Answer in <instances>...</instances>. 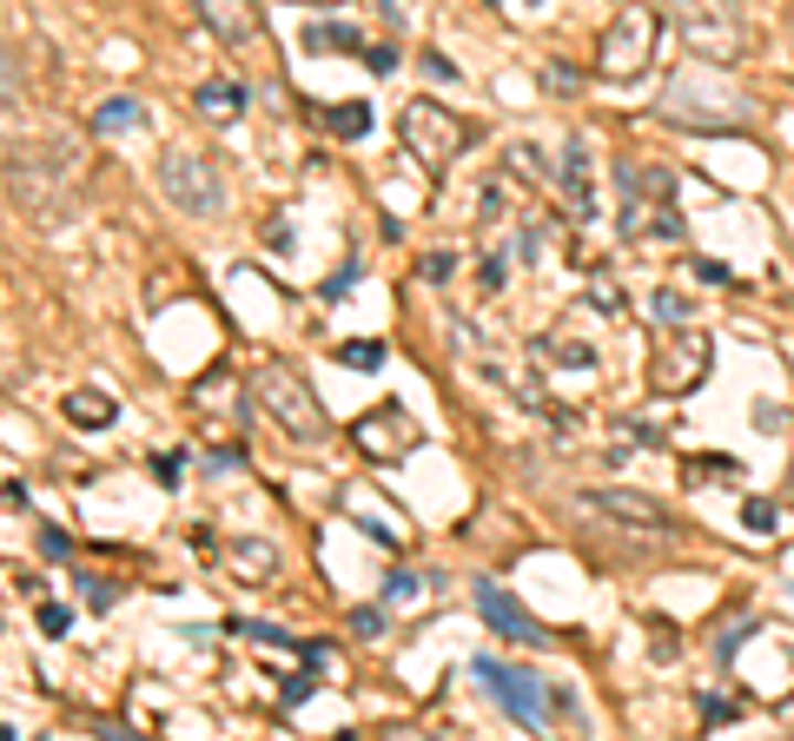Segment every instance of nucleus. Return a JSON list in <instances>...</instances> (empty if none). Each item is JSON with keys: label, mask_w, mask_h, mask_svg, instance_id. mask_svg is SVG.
Wrapping results in <instances>:
<instances>
[{"label": "nucleus", "mask_w": 794, "mask_h": 741, "mask_svg": "<svg viewBox=\"0 0 794 741\" xmlns=\"http://www.w3.org/2000/svg\"><path fill=\"white\" fill-rule=\"evenodd\" d=\"M656 40H663V20L649 13V7H616V20L603 27V40H596V73L603 80H643L649 73V60H656Z\"/></svg>", "instance_id": "6"}, {"label": "nucleus", "mask_w": 794, "mask_h": 741, "mask_svg": "<svg viewBox=\"0 0 794 741\" xmlns=\"http://www.w3.org/2000/svg\"><path fill=\"white\" fill-rule=\"evenodd\" d=\"M749 530H755V537H775V504H749Z\"/></svg>", "instance_id": "25"}, {"label": "nucleus", "mask_w": 794, "mask_h": 741, "mask_svg": "<svg viewBox=\"0 0 794 741\" xmlns=\"http://www.w3.org/2000/svg\"><path fill=\"white\" fill-rule=\"evenodd\" d=\"M477 610H484V623L504 636V643H543V629H537V616L510 596V590H497V583H477Z\"/></svg>", "instance_id": "12"}, {"label": "nucleus", "mask_w": 794, "mask_h": 741, "mask_svg": "<svg viewBox=\"0 0 794 741\" xmlns=\"http://www.w3.org/2000/svg\"><path fill=\"white\" fill-rule=\"evenodd\" d=\"M378 358H384V345H371V338H364V345H345V364H351V371H378Z\"/></svg>", "instance_id": "20"}, {"label": "nucleus", "mask_w": 794, "mask_h": 741, "mask_svg": "<svg viewBox=\"0 0 794 741\" xmlns=\"http://www.w3.org/2000/svg\"><path fill=\"white\" fill-rule=\"evenodd\" d=\"M351 444H358L364 457L391 464V457L417 451V424H411V411H404V404H378L371 417H358V424H351Z\"/></svg>", "instance_id": "10"}, {"label": "nucleus", "mask_w": 794, "mask_h": 741, "mask_svg": "<svg viewBox=\"0 0 794 741\" xmlns=\"http://www.w3.org/2000/svg\"><path fill=\"white\" fill-rule=\"evenodd\" d=\"M159 192H166V205H179L192 219H219L225 212V172L199 146H166L159 152Z\"/></svg>", "instance_id": "5"}, {"label": "nucleus", "mask_w": 794, "mask_h": 741, "mask_svg": "<svg viewBox=\"0 0 794 741\" xmlns=\"http://www.w3.org/2000/svg\"><path fill=\"white\" fill-rule=\"evenodd\" d=\"M351 629H358V636H384V616H378V610H351Z\"/></svg>", "instance_id": "26"}, {"label": "nucleus", "mask_w": 794, "mask_h": 741, "mask_svg": "<svg viewBox=\"0 0 794 741\" xmlns=\"http://www.w3.org/2000/svg\"><path fill=\"white\" fill-rule=\"evenodd\" d=\"M417 590H424V583H417V576H411V570H398V576H391V583H384V603H398V610H404V603H411V596H417Z\"/></svg>", "instance_id": "21"}, {"label": "nucleus", "mask_w": 794, "mask_h": 741, "mask_svg": "<svg viewBox=\"0 0 794 741\" xmlns=\"http://www.w3.org/2000/svg\"><path fill=\"white\" fill-rule=\"evenodd\" d=\"M477 676L490 682V696L523 722V729H543L550 716H557V702H550V682L543 676H530V669H504V663H477Z\"/></svg>", "instance_id": "9"}, {"label": "nucleus", "mask_w": 794, "mask_h": 741, "mask_svg": "<svg viewBox=\"0 0 794 741\" xmlns=\"http://www.w3.org/2000/svg\"><path fill=\"white\" fill-rule=\"evenodd\" d=\"M656 119L696 126V133H742V126H755V99H749L716 60H696V66H682V73L663 80Z\"/></svg>", "instance_id": "1"}, {"label": "nucleus", "mask_w": 794, "mask_h": 741, "mask_svg": "<svg viewBox=\"0 0 794 741\" xmlns=\"http://www.w3.org/2000/svg\"><path fill=\"white\" fill-rule=\"evenodd\" d=\"M13 93H20V66H13V53L0 46V106H13Z\"/></svg>", "instance_id": "23"}, {"label": "nucleus", "mask_w": 794, "mask_h": 741, "mask_svg": "<svg viewBox=\"0 0 794 741\" xmlns=\"http://www.w3.org/2000/svg\"><path fill=\"white\" fill-rule=\"evenodd\" d=\"M60 152H66V146H46V152H20V159H13L7 186H13L20 212H33V219H60V205H66V192H73V172H66Z\"/></svg>", "instance_id": "8"}, {"label": "nucleus", "mask_w": 794, "mask_h": 741, "mask_svg": "<svg viewBox=\"0 0 794 741\" xmlns=\"http://www.w3.org/2000/svg\"><path fill=\"white\" fill-rule=\"evenodd\" d=\"M709 364H716V338H709V331H696V325H669V331L656 338L649 384H656L663 398H689V391L709 378Z\"/></svg>", "instance_id": "7"}, {"label": "nucleus", "mask_w": 794, "mask_h": 741, "mask_svg": "<svg viewBox=\"0 0 794 741\" xmlns=\"http://www.w3.org/2000/svg\"><path fill=\"white\" fill-rule=\"evenodd\" d=\"M331 126H338L345 139H358V133L371 126V113H364V106H345V113H331Z\"/></svg>", "instance_id": "22"}, {"label": "nucleus", "mask_w": 794, "mask_h": 741, "mask_svg": "<svg viewBox=\"0 0 794 741\" xmlns=\"http://www.w3.org/2000/svg\"><path fill=\"white\" fill-rule=\"evenodd\" d=\"M192 106H199L212 126H232V119H245V86H232V80H205Z\"/></svg>", "instance_id": "16"}, {"label": "nucleus", "mask_w": 794, "mask_h": 741, "mask_svg": "<svg viewBox=\"0 0 794 741\" xmlns=\"http://www.w3.org/2000/svg\"><path fill=\"white\" fill-rule=\"evenodd\" d=\"M66 417H73L80 431H106V424H113V398L86 384V391H73V398H66Z\"/></svg>", "instance_id": "17"}, {"label": "nucleus", "mask_w": 794, "mask_h": 741, "mask_svg": "<svg viewBox=\"0 0 794 741\" xmlns=\"http://www.w3.org/2000/svg\"><path fill=\"white\" fill-rule=\"evenodd\" d=\"M663 20H669V33H676L696 60L735 66V60L749 53V27H742L735 0H663Z\"/></svg>", "instance_id": "2"}, {"label": "nucleus", "mask_w": 794, "mask_h": 741, "mask_svg": "<svg viewBox=\"0 0 794 741\" xmlns=\"http://www.w3.org/2000/svg\"><path fill=\"white\" fill-rule=\"evenodd\" d=\"M126 119L139 126V99H113V106H99V113H93V126H106V133H113V126H126Z\"/></svg>", "instance_id": "19"}, {"label": "nucleus", "mask_w": 794, "mask_h": 741, "mask_svg": "<svg viewBox=\"0 0 794 741\" xmlns=\"http://www.w3.org/2000/svg\"><path fill=\"white\" fill-rule=\"evenodd\" d=\"M656 325H682V298L676 292H656Z\"/></svg>", "instance_id": "24"}, {"label": "nucleus", "mask_w": 794, "mask_h": 741, "mask_svg": "<svg viewBox=\"0 0 794 741\" xmlns=\"http://www.w3.org/2000/svg\"><path fill=\"white\" fill-rule=\"evenodd\" d=\"M398 139H404V152H411L424 172H451L457 152L470 146V126H464L451 106H437V99H411V106L398 113Z\"/></svg>", "instance_id": "4"}, {"label": "nucleus", "mask_w": 794, "mask_h": 741, "mask_svg": "<svg viewBox=\"0 0 794 741\" xmlns=\"http://www.w3.org/2000/svg\"><path fill=\"white\" fill-rule=\"evenodd\" d=\"M305 46L311 53H358V27H311Z\"/></svg>", "instance_id": "18"}, {"label": "nucleus", "mask_w": 794, "mask_h": 741, "mask_svg": "<svg viewBox=\"0 0 794 741\" xmlns=\"http://www.w3.org/2000/svg\"><path fill=\"white\" fill-rule=\"evenodd\" d=\"M557 186H563V199H570V212H576V219H590V212H596V159H590V146H583V139H570V146H563V159H557Z\"/></svg>", "instance_id": "14"}, {"label": "nucleus", "mask_w": 794, "mask_h": 741, "mask_svg": "<svg viewBox=\"0 0 794 741\" xmlns=\"http://www.w3.org/2000/svg\"><path fill=\"white\" fill-rule=\"evenodd\" d=\"M192 13L219 46H258L265 40V7L258 0H192Z\"/></svg>", "instance_id": "11"}, {"label": "nucleus", "mask_w": 794, "mask_h": 741, "mask_svg": "<svg viewBox=\"0 0 794 741\" xmlns=\"http://www.w3.org/2000/svg\"><path fill=\"white\" fill-rule=\"evenodd\" d=\"M225 563H232V576H239V583H252V590H265V583L278 576V550H272V543H252V537H245V543H232V557H225Z\"/></svg>", "instance_id": "15"}, {"label": "nucleus", "mask_w": 794, "mask_h": 741, "mask_svg": "<svg viewBox=\"0 0 794 741\" xmlns=\"http://www.w3.org/2000/svg\"><path fill=\"white\" fill-rule=\"evenodd\" d=\"M40 623H46L53 636H66V610H60V603H46V610H40Z\"/></svg>", "instance_id": "27"}, {"label": "nucleus", "mask_w": 794, "mask_h": 741, "mask_svg": "<svg viewBox=\"0 0 794 741\" xmlns=\"http://www.w3.org/2000/svg\"><path fill=\"white\" fill-rule=\"evenodd\" d=\"M305 7H338V0H305Z\"/></svg>", "instance_id": "28"}, {"label": "nucleus", "mask_w": 794, "mask_h": 741, "mask_svg": "<svg viewBox=\"0 0 794 741\" xmlns=\"http://www.w3.org/2000/svg\"><path fill=\"white\" fill-rule=\"evenodd\" d=\"M583 504H590L596 517L629 523V530H669V510H663L656 497H636V490H583Z\"/></svg>", "instance_id": "13"}, {"label": "nucleus", "mask_w": 794, "mask_h": 741, "mask_svg": "<svg viewBox=\"0 0 794 741\" xmlns=\"http://www.w3.org/2000/svg\"><path fill=\"white\" fill-rule=\"evenodd\" d=\"M252 404L292 437V444H318L331 424H325V404H318V391L292 371V364H278V358H265L258 371H252Z\"/></svg>", "instance_id": "3"}]
</instances>
